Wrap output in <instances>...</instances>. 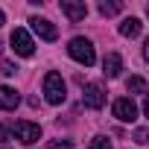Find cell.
Masks as SVG:
<instances>
[{"instance_id": "obj_5", "label": "cell", "mask_w": 149, "mask_h": 149, "mask_svg": "<svg viewBox=\"0 0 149 149\" xmlns=\"http://www.w3.org/2000/svg\"><path fill=\"white\" fill-rule=\"evenodd\" d=\"M111 111H114V117H117L120 123H134V120H137V105H134L129 97H120V100H114Z\"/></svg>"}, {"instance_id": "obj_8", "label": "cell", "mask_w": 149, "mask_h": 149, "mask_svg": "<svg viewBox=\"0 0 149 149\" xmlns=\"http://www.w3.org/2000/svg\"><path fill=\"white\" fill-rule=\"evenodd\" d=\"M29 24H32V32H35L38 38H44V41H56V38H58V29H56L47 18H32Z\"/></svg>"}, {"instance_id": "obj_6", "label": "cell", "mask_w": 149, "mask_h": 149, "mask_svg": "<svg viewBox=\"0 0 149 149\" xmlns=\"http://www.w3.org/2000/svg\"><path fill=\"white\" fill-rule=\"evenodd\" d=\"M105 91H102V85H85V91H82V102L88 105V108H94V111H100L102 105H105Z\"/></svg>"}, {"instance_id": "obj_13", "label": "cell", "mask_w": 149, "mask_h": 149, "mask_svg": "<svg viewBox=\"0 0 149 149\" xmlns=\"http://www.w3.org/2000/svg\"><path fill=\"white\" fill-rule=\"evenodd\" d=\"M126 88H129L132 94H146V91H149V85H146V79H140V76H132V79L126 82Z\"/></svg>"}, {"instance_id": "obj_22", "label": "cell", "mask_w": 149, "mask_h": 149, "mask_svg": "<svg viewBox=\"0 0 149 149\" xmlns=\"http://www.w3.org/2000/svg\"><path fill=\"white\" fill-rule=\"evenodd\" d=\"M146 143H149V137H146Z\"/></svg>"}, {"instance_id": "obj_19", "label": "cell", "mask_w": 149, "mask_h": 149, "mask_svg": "<svg viewBox=\"0 0 149 149\" xmlns=\"http://www.w3.org/2000/svg\"><path fill=\"white\" fill-rule=\"evenodd\" d=\"M6 137H9V132H6L3 126H0V140H6Z\"/></svg>"}, {"instance_id": "obj_11", "label": "cell", "mask_w": 149, "mask_h": 149, "mask_svg": "<svg viewBox=\"0 0 149 149\" xmlns=\"http://www.w3.org/2000/svg\"><path fill=\"white\" fill-rule=\"evenodd\" d=\"M140 32H143V24H140L137 18H126V21L120 24V35H123V38H137Z\"/></svg>"}, {"instance_id": "obj_15", "label": "cell", "mask_w": 149, "mask_h": 149, "mask_svg": "<svg viewBox=\"0 0 149 149\" xmlns=\"http://www.w3.org/2000/svg\"><path fill=\"white\" fill-rule=\"evenodd\" d=\"M0 73H3V76H15L18 67H15L12 61H0Z\"/></svg>"}, {"instance_id": "obj_16", "label": "cell", "mask_w": 149, "mask_h": 149, "mask_svg": "<svg viewBox=\"0 0 149 149\" xmlns=\"http://www.w3.org/2000/svg\"><path fill=\"white\" fill-rule=\"evenodd\" d=\"M50 149H73L70 140H50Z\"/></svg>"}, {"instance_id": "obj_10", "label": "cell", "mask_w": 149, "mask_h": 149, "mask_svg": "<svg viewBox=\"0 0 149 149\" xmlns=\"http://www.w3.org/2000/svg\"><path fill=\"white\" fill-rule=\"evenodd\" d=\"M120 70H123V58H120V53H108L105 61H102V73H105L108 79H117Z\"/></svg>"}, {"instance_id": "obj_7", "label": "cell", "mask_w": 149, "mask_h": 149, "mask_svg": "<svg viewBox=\"0 0 149 149\" xmlns=\"http://www.w3.org/2000/svg\"><path fill=\"white\" fill-rule=\"evenodd\" d=\"M61 12H64L73 24H79V21H85L88 6H85V0H61Z\"/></svg>"}, {"instance_id": "obj_4", "label": "cell", "mask_w": 149, "mask_h": 149, "mask_svg": "<svg viewBox=\"0 0 149 149\" xmlns=\"http://www.w3.org/2000/svg\"><path fill=\"white\" fill-rule=\"evenodd\" d=\"M12 47H15V53L18 56H24V58H29L32 53H35V41L29 38V32L26 29H12Z\"/></svg>"}, {"instance_id": "obj_3", "label": "cell", "mask_w": 149, "mask_h": 149, "mask_svg": "<svg viewBox=\"0 0 149 149\" xmlns=\"http://www.w3.org/2000/svg\"><path fill=\"white\" fill-rule=\"evenodd\" d=\"M12 132H15V137H18L21 143H26V146H32L35 140H41V126H38V123H29V120H18V123L12 126Z\"/></svg>"}, {"instance_id": "obj_12", "label": "cell", "mask_w": 149, "mask_h": 149, "mask_svg": "<svg viewBox=\"0 0 149 149\" xmlns=\"http://www.w3.org/2000/svg\"><path fill=\"white\" fill-rule=\"evenodd\" d=\"M120 9H123V3H120V0H111V3H108V0H102V3H100V15H105V18L117 15Z\"/></svg>"}, {"instance_id": "obj_17", "label": "cell", "mask_w": 149, "mask_h": 149, "mask_svg": "<svg viewBox=\"0 0 149 149\" xmlns=\"http://www.w3.org/2000/svg\"><path fill=\"white\" fill-rule=\"evenodd\" d=\"M143 114L149 117V94H146V100H143Z\"/></svg>"}, {"instance_id": "obj_20", "label": "cell", "mask_w": 149, "mask_h": 149, "mask_svg": "<svg viewBox=\"0 0 149 149\" xmlns=\"http://www.w3.org/2000/svg\"><path fill=\"white\" fill-rule=\"evenodd\" d=\"M3 21H6V18H3V9H0V26H3Z\"/></svg>"}, {"instance_id": "obj_1", "label": "cell", "mask_w": 149, "mask_h": 149, "mask_svg": "<svg viewBox=\"0 0 149 149\" xmlns=\"http://www.w3.org/2000/svg\"><path fill=\"white\" fill-rule=\"evenodd\" d=\"M44 100L50 105H61L67 100V88H64V79H61V73H47L44 76Z\"/></svg>"}, {"instance_id": "obj_14", "label": "cell", "mask_w": 149, "mask_h": 149, "mask_svg": "<svg viewBox=\"0 0 149 149\" xmlns=\"http://www.w3.org/2000/svg\"><path fill=\"white\" fill-rule=\"evenodd\" d=\"M88 149H111V143H108V137L105 134H97L94 140H91V146Z\"/></svg>"}, {"instance_id": "obj_21", "label": "cell", "mask_w": 149, "mask_h": 149, "mask_svg": "<svg viewBox=\"0 0 149 149\" xmlns=\"http://www.w3.org/2000/svg\"><path fill=\"white\" fill-rule=\"evenodd\" d=\"M146 15H149V6H146Z\"/></svg>"}, {"instance_id": "obj_18", "label": "cell", "mask_w": 149, "mask_h": 149, "mask_svg": "<svg viewBox=\"0 0 149 149\" xmlns=\"http://www.w3.org/2000/svg\"><path fill=\"white\" fill-rule=\"evenodd\" d=\"M143 56H146V61H149V38H146V44H143Z\"/></svg>"}, {"instance_id": "obj_2", "label": "cell", "mask_w": 149, "mask_h": 149, "mask_svg": "<svg viewBox=\"0 0 149 149\" xmlns=\"http://www.w3.org/2000/svg\"><path fill=\"white\" fill-rule=\"evenodd\" d=\"M67 53H70V58L73 61H79V64H85V67H91L94 61H97V53H94V44L88 41V38H73L70 44H67Z\"/></svg>"}, {"instance_id": "obj_9", "label": "cell", "mask_w": 149, "mask_h": 149, "mask_svg": "<svg viewBox=\"0 0 149 149\" xmlns=\"http://www.w3.org/2000/svg\"><path fill=\"white\" fill-rule=\"evenodd\" d=\"M21 105V94L9 85H0V111H15Z\"/></svg>"}]
</instances>
